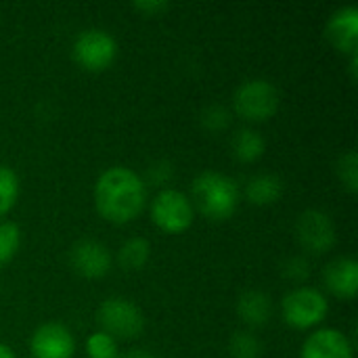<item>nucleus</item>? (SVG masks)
I'll list each match as a JSON object with an SVG mask.
<instances>
[{
    "mask_svg": "<svg viewBox=\"0 0 358 358\" xmlns=\"http://www.w3.org/2000/svg\"><path fill=\"white\" fill-rule=\"evenodd\" d=\"M147 203V185L130 168H107L94 182V206L113 224H128L141 216Z\"/></svg>",
    "mask_w": 358,
    "mask_h": 358,
    "instance_id": "nucleus-1",
    "label": "nucleus"
},
{
    "mask_svg": "<svg viewBox=\"0 0 358 358\" xmlns=\"http://www.w3.org/2000/svg\"><path fill=\"white\" fill-rule=\"evenodd\" d=\"M193 206H197V210L216 222L229 220L237 206H239V185L235 178H231L229 174L222 172H201L195 180H193Z\"/></svg>",
    "mask_w": 358,
    "mask_h": 358,
    "instance_id": "nucleus-2",
    "label": "nucleus"
},
{
    "mask_svg": "<svg viewBox=\"0 0 358 358\" xmlns=\"http://www.w3.org/2000/svg\"><path fill=\"white\" fill-rule=\"evenodd\" d=\"M279 90L273 82L254 78L243 82L233 96V107L237 115L248 122H266L279 111Z\"/></svg>",
    "mask_w": 358,
    "mask_h": 358,
    "instance_id": "nucleus-3",
    "label": "nucleus"
},
{
    "mask_svg": "<svg viewBox=\"0 0 358 358\" xmlns=\"http://www.w3.org/2000/svg\"><path fill=\"white\" fill-rule=\"evenodd\" d=\"M329 313L327 298L315 287H296L285 294L281 302V315L294 329H310L319 325Z\"/></svg>",
    "mask_w": 358,
    "mask_h": 358,
    "instance_id": "nucleus-4",
    "label": "nucleus"
},
{
    "mask_svg": "<svg viewBox=\"0 0 358 358\" xmlns=\"http://www.w3.org/2000/svg\"><path fill=\"white\" fill-rule=\"evenodd\" d=\"M195 218L191 199L178 189H162L151 201V220L164 233H185Z\"/></svg>",
    "mask_w": 358,
    "mask_h": 358,
    "instance_id": "nucleus-5",
    "label": "nucleus"
},
{
    "mask_svg": "<svg viewBox=\"0 0 358 358\" xmlns=\"http://www.w3.org/2000/svg\"><path fill=\"white\" fill-rule=\"evenodd\" d=\"M99 325L113 340H134L145 329V317L141 308L126 298H107L96 313Z\"/></svg>",
    "mask_w": 358,
    "mask_h": 358,
    "instance_id": "nucleus-6",
    "label": "nucleus"
},
{
    "mask_svg": "<svg viewBox=\"0 0 358 358\" xmlns=\"http://www.w3.org/2000/svg\"><path fill=\"white\" fill-rule=\"evenodd\" d=\"M115 55L117 44L113 36L99 27L80 31L73 42V59L86 71H105L115 61Z\"/></svg>",
    "mask_w": 358,
    "mask_h": 358,
    "instance_id": "nucleus-7",
    "label": "nucleus"
},
{
    "mask_svg": "<svg viewBox=\"0 0 358 358\" xmlns=\"http://www.w3.org/2000/svg\"><path fill=\"white\" fill-rule=\"evenodd\" d=\"M296 237L308 254L321 256L336 245V224L321 210H306L296 222Z\"/></svg>",
    "mask_w": 358,
    "mask_h": 358,
    "instance_id": "nucleus-8",
    "label": "nucleus"
},
{
    "mask_svg": "<svg viewBox=\"0 0 358 358\" xmlns=\"http://www.w3.org/2000/svg\"><path fill=\"white\" fill-rule=\"evenodd\" d=\"M69 262L71 268L84 277V279H101L111 271V252L94 241V239H80L71 250H69Z\"/></svg>",
    "mask_w": 358,
    "mask_h": 358,
    "instance_id": "nucleus-9",
    "label": "nucleus"
},
{
    "mask_svg": "<svg viewBox=\"0 0 358 358\" xmlns=\"http://www.w3.org/2000/svg\"><path fill=\"white\" fill-rule=\"evenodd\" d=\"M29 348L34 358H71L76 352V340L65 325L44 323L34 331Z\"/></svg>",
    "mask_w": 358,
    "mask_h": 358,
    "instance_id": "nucleus-10",
    "label": "nucleus"
},
{
    "mask_svg": "<svg viewBox=\"0 0 358 358\" xmlns=\"http://www.w3.org/2000/svg\"><path fill=\"white\" fill-rule=\"evenodd\" d=\"M300 358H355V352L350 340L340 329L325 327L304 340Z\"/></svg>",
    "mask_w": 358,
    "mask_h": 358,
    "instance_id": "nucleus-11",
    "label": "nucleus"
},
{
    "mask_svg": "<svg viewBox=\"0 0 358 358\" xmlns=\"http://www.w3.org/2000/svg\"><path fill=\"white\" fill-rule=\"evenodd\" d=\"M329 42L348 55H357L358 46V8L357 6H342L338 8L325 27Z\"/></svg>",
    "mask_w": 358,
    "mask_h": 358,
    "instance_id": "nucleus-12",
    "label": "nucleus"
},
{
    "mask_svg": "<svg viewBox=\"0 0 358 358\" xmlns=\"http://www.w3.org/2000/svg\"><path fill=\"white\" fill-rule=\"evenodd\" d=\"M325 287L342 300H352L358 294V262L355 258H338L323 271Z\"/></svg>",
    "mask_w": 358,
    "mask_h": 358,
    "instance_id": "nucleus-13",
    "label": "nucleus"
},
{
    "mask_svg": "<svg viewBox=\"0 0 358 358\" xmlns=\"http://www.w3.org/2000/svg\"><path fill=\"white\" fill-rule=\"evenodd\" d=\"M237 315L243 323L252 327H262L268 323L273 315V302L271 298L260 289H248L237 300Z\"/></svg>",
    "mask_w": 358,
    "mask_h": 358,
    "instance_id": "nucleus-14",
    "label": "nucleus"
},
{
    "mask_svg": "<svg viewBox=\"0 0 358 358\" xmlns=\"http://www.w3.org/2000/svg\"><path fill=\"white\" fill-rule=\"evenodd\" d=\"M283 195V180L277 174H256L245 185V197L254 206L277 203Z\"/></svg>",
    "mask_w": 358,
    "mask_h": 358,
    "instance_id": "nucleus-15",
    "label": "nucleus"
},
{
    "mask_svg": "<svg viewBox=\"0 0 358 358\" xmlns=\"http://www.w3.org/2000/svg\"><path fill=\"white\" fill-rule=\"evenodd\" d=\"M231 149H233V155L239 159V162H245V164H252L256 159H260L264 155V149H266V143L262 138V134L254 128H241L233 134V141H231Z\"/></svg>",
    "mask_w": 358,
    "mask_h": 358,
    "instance_id": "nucleus-16",
    "label": "nucleus"
},
{
    "mask_svg": "<svg viewBox=\"0 0 358 358\" xmlns=\"http://www.w3.org/2000/svg\"><path fill=\"white\" fill-rule=\"evenodd\" d=\"M149 256H151L149 241L143 237H130L128 241L122 243L117 252V262L126 271H141L149 262Z\"/></svg>",
    "mask_w": 358,
    "mask_h": 358,
    "instance_id": "nucleus-17",
    "label": "nucleus"
},
{
    "mask_svg": "<svg viewBox=\"0 0 358 358\" xmlns=\"http://www.w3.org/2000/svg\"><path fill=\"white\" fill-rule=\"evenodd\" d=\"M229 352L233 358H260L262 342L250 331H237L229 342Z\"/></svg>",
    "mask_w": 358,
    "mask_h": 358,
    "instance_id": "nucleus-18",
    "label": "nucleus"
},
{
    "mask_svg": "<svg viewBox=\"0 0 358 358\" xmlns=\"http://www.w3.org/2000/svg\"><path fill=\"white\" fill-rule=\"evenodd\" d=\"M17 197H19V178L8 166L0 164V216L10 212Z\"/></svg>",
    "mask_w": 358,
    "mask_h": 358,
    "instance_id": "nucleus-19",
    "label": "nucleus"
},
{
    "mask_svg": "<svg viewBox=\"0 0 358 358\" xmlns=\"http://www.w3.org/2000/svg\"><path fill=\"white\" fill-rule=\"evenodd\" d=\"M86 355L88 358H117V340H113L105 331H94L86 340Z\"/></svg>",
    "mask_w": 358,
    "mask_h": 358,
    "instance_id": "nucleus-20",
    "label": "nucleus"
},
{
    "mask_svg": "<svg viewBox=\"0 0 358 358\" xmlns=\"http://www.w3.org/2000/svg\"><path fill=\"white\" fill-rule=\"evenodd\" d=\"M21 245V231L13 222H0V266L10 262Z\"/></svg>",
    "mask_w": 358,
    "mask_h": 358,
    "instance_id": "nucleus-21",
    "label": "nucleus"
},
{
    "mask_svg": "<svg viewBox=\"0 0 358 358\" xmlns=\"http://www.w3.org/2000/svg\"><path fill=\"white\" fill-rule=\"evenodd\" d=\"M338 176L342 180V185L350 191H358V157L355 151H346L340 162H338Z\"/></svg>",
    "mask_w": 358,
    "mask_h": 358,
    "instance_id": "nucleus-22",
    "label": "nucleus"
},
{
    "mask_svg": "<svg viewBox=\"0 0 358 358\" xmlns=\"http://www.w3.org/2000/svg\"><path fill=\"white\" fill-rule=\"evenodd\" d=\"M229 122H231V113H229V109L222 107V105H210V107L201 113V124H203V128L210 130V132H220V130H224V128L229 126Z\"/></svg>",
    "mask_w": 358,
    "mask_h": 358,
    "instance_id": "nucleus-23",
    "label": "nucleus"
},
{
    "mask_svg": "<svg viewBox=\"0 0 358 358\" xmlns=\"http://www.w3.org/2000/svg\"><path fill=\"white\" fill-rule=\"evenodd\" d=\"M283 275L287 277V279H292V281H304L308 275H310V268H308V264H306V260L304 258H289L287 260V264L283 266Z\"/></svg>",
    "mask_w": 358,
    "mask_h": 358,
    "instance_id": "nucleus-24",
    "label": "nucleus"
},
{
    "mask_svg": "<svg viewBox=\"0 0 358 358\" xmlns=\"http://www.w3.org/2000/svg\"><path fill=\"white\" fill-rule=\"evenodd\" d=\"M134 8L143 15H162L164 10L170 8V4L166 0H141V2H134Z\"/></svg>",
    "mask_w": 358,
    "mask_h": 358,
    "instance_id": "nucleus-25",
    "label": "nucleus"
},
{
    "mask_svg": "<svg viewBox=\"0 0 358 358\" xmlns=\"http://www.w3.org/2000/svg\"><path fill=\"white\" fill-rule=\"evenodd\" d=\"M117 358H157L155 355H151V352H147V350H130V352H126V355H120Z\"/></svg>",
    "mask_w": 358,
    "mask_h": 358,
    "instance_id": "nucleus-26",
    "label": "nucleus"
},
{
    "mask_svg": "<svg viewBox=\"0 0 358 358\" xmlns=\"http://www.w3.org/2000/svg\"><path fill=\"white\" fill-rule=\"evenodd\" d=\"M0 358H15L13 350L6 344H2V342H0Z\"/></svg>",
    "mask_w": 358,
    "mask_h": 358,
    "instance_id": "nucleus-27",
    "label": "nucleus"
}]
</instances>
